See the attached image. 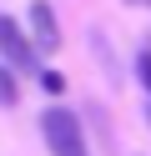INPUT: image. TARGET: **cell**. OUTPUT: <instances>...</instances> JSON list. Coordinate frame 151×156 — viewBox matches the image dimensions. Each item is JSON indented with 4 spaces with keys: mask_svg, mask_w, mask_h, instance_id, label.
<instances>
[{
    "mask_svg": "<svg viewBox=\"0 0 151 156\" xmlns=\"http://www.w3.org/2000/svg\"><path fill=\"white\" fill-rule=\"evenodd\" d=\"M40 131H45V146H50V156H91V146H86V131H81L76 111H66V106H50V111L40 116Z\"/></svg>",
    "mask_w": 151,
    "mask_h": 156,
    "instance_id": "cell-1",
    "label": "cell"
},
{
    "mask_svg": "<svg viewBox=\"0 0 151 156\" xmlns=\"http://www.w3.org/2000/svg\"><path fill=\"white\" fill-rule=\"evenodd\" d=\"M0 55H5V66L20 71V76H35L40 71V66H35V45L25 41V30H20L10 15H0Z\"/></svg>",
    "mask_w": 151,
    "mask_h": 156,
    "instance_id": "cell-2",
    "label": "cell"
},
{
    "mask_svg": "<svg viewBox=\"0 0 151 156\" xmlns=\"http://www.w3.org/2000/svg\"><path fill=\"white\" fill-rule=\"evenodd\" d=\"M30 30H35L40 51H56V45H60V30H56V10H50L45 0H35V5H30Z\"/></svg>",
    "mask_w": 151,
    "mask_h": 156,
    "instance_id": "cell-3",
    "label": "cell"
},
{
    "mask_svg": "<svg viewBox=\"0 0 151 156\" xmlns=\"http://www.w3.org/2000/svg\"><path fill=\"white\" fill-rule=\"evenodd\" d=\"M0 106H20V86H15L10 66H0Z\"/></svg>",
    "mask_w": 151,
    "mask_h": 156,
    "instance_id": "cell-4",
    "label": "cell"
},
{
    "mask_svg": "<svg viewBox=\"0 0 151 156\" xmlns=\"http://www.w3.org/2000/svg\"><path fill=\"white\" fill-rule=\"evenodd\" d=\"M40 86H45V91H60V86H66V81H60L56 71H40Z\"/></svg>",
    "mask_w": 151,
    "mask_h": 156,
    "instance_id": "cell-5",
    "label": "cell"
},
{
    "mask_svg": "<svg viewBox=\"0 0 151 156\" xmlns=\"http://www.w3.org/2000/svg\"><path fill=\"white\" fill-rule=\"evenodd\" d=\"M136 71H141V81H146V91H151V51H146V55L136 61Z\"/></svg>",
    "mask_w": 151,
    "mask_h": 156,
    "instance_id": "cell-6",
    "label": "cell"
},
{
    "mask_svg": "<svg viewBox=\"0 0 151 156\" xmlns=\"http://www.w3.org/2000/svg\"><path fill=\"white\" fill-rule=\"evenodd\" d=\"M131 5H151V0H131Z\"/></svg>",
    "mask_w": 151,
    "mask_h": 156,
    "instance_id": "cell-7",
    "label": "cell"
},
{
    "mask_svg": "<svg viewBox=\"0 0 151 156\" xmlns=\"http://www.w3.org/2000/svg\"><path fill=\"white\" fill-rule=\"evenodd\" d=\"M146 121H151V111H146Z\"/></svg>",
    "mask_w": 151,
    "mask_h": 156,
    "instance_id": "cell-8",
    "label": "cell"
}]
</instances>
